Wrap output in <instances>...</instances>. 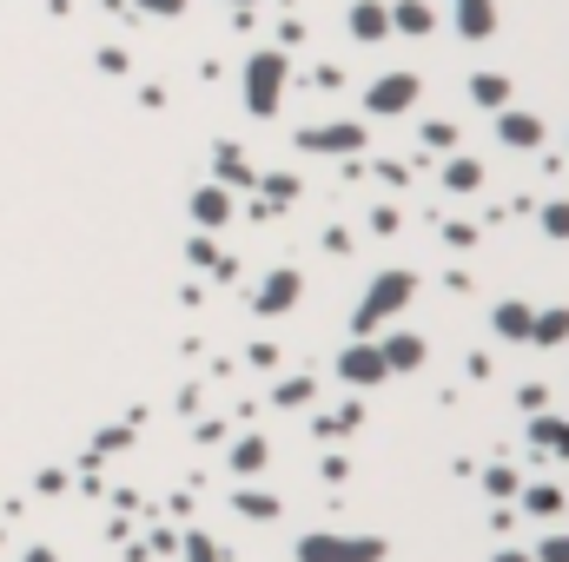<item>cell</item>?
Segmentation results:
<instances>
[{
	"mask_svg": "<svg viewBox=\"0 0 569 562\" xmlns=\"http://www.w3.org/2000/svg\"><path fill=\"white\" fill-rule=\"evenodd\" d=\"M517 503H523L530 516H543V523H549V516H562V503H569V497H562L556 484H523V497H517Z\"/></svg>",
	"mask_w": 569,
	"mask_h": 562,
	"instance_id": "e0dca14e",
	"label": "cell"
},
{
	"mask_svg": "<svg viewBox=\"0 0 569 562\" xmlns=\"http://www.w3.org/2000/svg\"><path fill=\"white\" fill-rule=\"evenodd\" d=\"M351 34H358V40H384V34H391V8L358 0V8H351Z\"/></svg>",
	"mask_w": 569,
	"mask_h": 562,
	"instance_id": "5bb4252c",
	"label": "cell"
},
{
	"mask_svg": "<svg viewBox=\"0 0 569 562\" xmlns=\"http://www.w3.org/2000/svg\"><path fill=\"white\" fill-rule=\"evenodd\" d=\"M265 463H272V444H265V437H238V444H232V470H238V476H259Z\"/></svg>",
	"mask_w": 569,
	"mask_h": 562,
	"instance_id": "9a60e30c",
	"label": "cell"
},
{
	"mask_svg": "<svg viewBox=\"0 0 569 562\" xmlns=\"http://www.w3.org/2000/svg\"><path fill=\"white\" fill-rule=\"evenodd\" d=\"M424 139H431V146H437V152H444V146H457V133H450V126H444V120H431V126H424Z\"/></svg>",
	"mask_w": 569,
	"mask_h": 562,
	"instance_id": "f1b7e54d",
	"label": "cell"
},
{
	"mask_svg": "<svg viewBox=\"0 0 569 562\" xmlns=\"http://www.w3.org/2000/svg\"><path fill=\"white\" fill-rule=\"evenodd\" d=\"M364 107H371L378 120H391V113H404V107H418V73H384L378 87L364 93Z\"/></svg>",
	"mask_w": 569,
	"mask_h": 562,
	"instance_id": "5b68a950",
	"label": "cell"
},
{
	"mask_svg": "<svg viewBox=\"0 0 569 562\" xmlns=\"http://www.w3.org/2000/svg\"><path fill=\"white\" fill-rule=\"evenodd\" d=\"M378 351H384V364H391V377H397V371H424V358H431V345H424L418 332H391V338H384Z\"/></svg>",
	"mask_w": 569,
	"mask_h": 562,
	"instance_id": "9c48e42d",
	"label": "cell"
},
{
	"mask_svg": "<svg viewBox=\"0 0 569 562\" xmlns=\"http://www.w3.org/2000/svg\"><path fill=\"white\" fill-rule=\"evenodd\" d=\"M444 186H450V192H477V186H483V166H477V159H450Z\"/></svg>",
	"mask_w": 569,
	"mask_h": 562,
	"instance_id": "7402d4cb",
	"label": "cell"
},
{
	"mask_svg": "<svg viewBox=\"0 0 569 562\" xmlns=\"http://www.w3.org/2000/svg\"><path fill=\"white\" fill-rule=\"evenodd\" d=\"M139 8H152V14H186V0H139Z\"/></svg>",
	"mask_w": 569,
	"mask_h": 562,
	"instance_id": "f546056e",
	"label": "cell"
},
{
	"mask_svg": "<svg viewBox=\"0 0 569 562\" xmlns=\"http://www.w3.org/2000/svg\"><path fill=\"white\" fill-rule=\"evenodd\" d=\"M517 404H523V411H530V417H536V411H543V404H549V390H543V384H523V390H517Z\"/></svg>",
	"mask_w": 569,
	"mask_h": 562,
	"instance_id": "83f0119b",
	"label": "cell"
},
{
	"mask_svg": "<svg viewBox=\"0 0 569 562\" xmlns=\"http://www.w3.org/2000/svg\"><path fill=\"white\" fill-rule=\"evenodd\" d=\"M491 332H497L504 345H530V332H536V304H523V298H504V304L491 311Z\"/></svg>",
	"mask_w": 569,
	"mask_h": 562,
	"instance_id": "52a82bcc",
	"label": "cell"
},
{
	"mask_svg": "<svg viewBox=\"0 0 569 562\" xmlns=\"http://www.w3.org/2000/svg\"><path fill=\"white\" fill-rule=\"evenodd\" d=\"M338 384H351V390H378V384H391L384 351H378L371 338H351V345L338 351Z\"/></svg>",
	"mask_w": 569,
	"mask_h": 562,
	"instance_id": "277c9868",
	"label": "cell"
},
{
	"mask_svg": "<svg viewBox=\"0 0 569 562\" xmlns=\"http://www.w3.org/2000/svg\"><path fill=\"white\" fill-rule=\"evenodd\" d=\"M279 100H285V53H252L246 60V107L252 113H279Z\"/></svg>",
	"mask_w": 569,
	"mask_h": 562,
	"instance_id": "3957f363",
	"label": "cell"
},
{
	"mask_svg": "<svg viewBox=\"0 0 569 562\" xmlns=\"http://www.w3.org/2000/svg\"><path fill=\"white\" fill-rule=\"evenodd\" d=\"M530 437H536L543 450H556V457H569V424H562V417H543V411H536V417H530Z\"/></svg>",
	"mask_w": 569,
	"mask_h": 562,
	"instance_id": "ffe728a7",
	"label": "cell"
},
{
	"mask_svg": "<svg viewBox=\"0 0 569 562\" xmlns=\"http://www.w3.org/2000/svg\"><path fill=\"white\" fill-rule=\"evenodd\" d=\"M232 510H238V516H252V523H279V516H285V503L265 497V490H232Z\"/></svg>",
	"mask_w": 569,
	"mask_h": 562,
	"instance_id": "4fadbf2b",
	"label": "cell"
},
{
	"mask_svg": "<svg viewBox=\"0 0 569 562\" xmlns=\"http://www.w3.org/2000/svg\"><path fill=\"white\" fill-rule=\"evenodd\" d=\"M272 404H285V411L311 404V377H279V390H272Z\"/></svg>",
	"mask_w": 569,
	"mask_h": 562,
	"instance_id": "cb8c5ba5",
	"label": "cell"
},
{
	"mask_svg": "<svg viewBox=\"0 0 569 562\" xmlns=\"http://www.w3.org/2000/svg\"><path fill=\"white\" fill-rule=\"evenodd\" d=\"M0 542H8V536H0Z\"/></svg>",
	"mask_w": 569,
	"mask_h": 562,
	"instance_id": "836d02e7",
	"label": "cell"
},
{
	"mask_svg": "<svg viewBox=\"0 0 569 562\" xmlns=\"http://www.w3.org/2000/svg\"><path fill=\"white\" fill-rule=\"evenodd\" d=\"M530 345H543V351L569 345V304H556V311H536V332H530Z\"/></svg>",
	"mask_w": 569,
	"mask_h": 562,
	"instance_id": "7c38bea8",
	"label": "cell"
},
{
	"mask_svg": "<svg viewBox=\"0 0 569 562\" xmlns=\"http://www.w3.org/2000/svg\"><path fill=\"white\" fill-rule=\"evenodd\" d=\"M384 536H345V529H311L298 536V562H384Z\"/></svg>",
	"mask_w": 569,
	"mask_h": 562,
	"instance_id": "7a4b0ae2",
	"label": "cell"
},
{
	"mask_svg": "<svg viewBox=\"0 0 569 562\" xmlns=\"http://www.w3.org/2000/svg\"><path fill=\"white\" fill-rule=\"evenodd\" d=\"M457 8V34L463 40H491L497 34V0H450Z\"/></svg>",
	"mask_w": 569,
	"mask_h": 562,
	"instance_id": "30bf717a",
	"label": "cell"
},
{
	"mask_svg": "<svg viewBox=\"0 0 569 562\" xmlns=\"http://www.w3.org/2000/svg\"><path fill=\"white\" fill-rule=\"evenodd\" d=\"M470 100L491 107V113H504V107H510V79H504V73H477V79H470Z\"/></svg>",
	"mask_w": 569,
	"mask_h": 562,
	"instance_id": "ac0fdd59",
	"label": "cell"
},
{
	"mask_svg": "<svg viewBox=\"0 0 569 562\" xmlns=\"http://www.w3.org/2000/svg\"><path fill=\"white\" fill-rule=\"evenodd\" d=\"M180 549H186V562H219V542H212L206 529H193V536H180Z\"/></svg>",
	"mask_w": 569,
	"mask_h": 562,
	"instance_id": "d4e9b609",
	"label": "cell"
},
{
	"mask_svg": "<svg viewBox=\"0 0 569 562\" xmlns=\"http://www.w3.org/2000/svg\"><path fill=\"white\" fill-rule=\"evenodd\" d=\"M543 232H549V238H569V199L543 205Z\"/></svg>",
	"mask_w": 569,
	"mask_h": 562,
	"instance_id": "484cf974",
	"label": "cell"
},
{
	"mask_svg": "<svg viewBox=\"0 0 569 562\" xmlns=\"http://www.w3.org/2000/svg\"><path fill=\"white\" fill-rule=\"evenodd\" d=\"M497 133H504V146H517V152H530V146H543V120L536 113H497Z\"/></svg>",
	"mask_w": 569,
	"mask_h": 562,
	"instance_id": "8fae6325",
	"label": "cell"
},
{
	"mask_svg": "<svg viewBox=\"0 0 569 562\" xmlns=\"http://www.w3.org/2000/svg\"><path fill=\"white\" fill-rule=\"evenodd\" d=\"M193 218L212 232V225H225V218H232V199H225L219 186H199V192H193Z\"/></svg>",
	"mask_w": 569,
	"mask_h": 562,
	"instance_id": "2e32d148",
	"label": "cell"
},
{
	"mask_svg": "<svg viewBox=\"0 0 569 562\" xmlns=\"http://www.w3.org/2000/svg\"><path fill=\"white\" fill-rule=\"evenodd\" d=\"M391 27H397V34H431L437 14L424 8V0H397V8H391Z\"/></svg>",
	"mask_w": 569,
	"mask_h": 562,
	"instance_id": "d6986e66",
	"label": "cell"
},
{
	"mask_svg": "<svg viewBox=\"0 0 569 562\" xmlns=\"http://www.w3.org/2000/svg\"><path fill=\"white\" fill-rule=\"evenodd\" d=\"M21 562H60V555H53V549H47V542H34V549H27V555H21Z\"/></svg>",
	"mask_w": 569,
	"mask_h": 562,
	"instance_id": "4dcf8cb0",
	"label": "cell"
},
{
	"mask_svg": "<svg viewBox=\"0 0 569 562\" xmlns=\"http://www.w3.org/2000/svg\"><path fill=\"white\" fill-rule=\"evenodd\" d=\"M238 8H246V0H238Z\"/></svg>",
	"mask_w": 569,
	"mask_h": 562,
	"instance_id": "d6a6232c",
	"label": "cell"
},
{
	"mask_svg": "<svg viewBox=\"0 0 569 562\" xmlns=\"http://www.w3.org/2000/svg\"><path fill=\"white\" fill-rule=\"evenodd\" d=\"M298 291H305V278H298V272L285 265V272H272V278H265V285L252 291V311H259V317H285V311L298 304Z\"/></svg>",
	"mask_w": 569,
	"mask_h": 562,
	"instance_id": "8992f818",
	"label": "cell"
},
{
	"mask_svg": "<svg viewBox=\"0 0 569 562\" xmlns=\"http://www.w3.org/2000/svg\"><path fill=\"white\" fill-rule=\"evenodd\" d=\"M411 298H418V272H378L371 291H364V304L351 311V332H358V338L384 332L391 317H404V304H411Z\"/></svg>",
	"mask_w": 569,
	"mask_h": 562,
	"instance_id": "6da1fadb",
	"label": "cell"
},
{
	"mask_svg": "<svg viewBox=\"0 0 569 562\" xmlns=\"http://www.w3.org/2000/svg\"><path fill=\"white\" fill-rule=\"evenodd\" d=\"M536 562H569V536H543L536 542Z\"/></svg>",
	"mask_w": 569,
	"mask_h": 562,
	"instance_id": "4316f807",
	"label": "cell"
},
{
	"mask_svg": "<svg viewBox=\"0 0 569 562\" xmlns=\"http://www.w3.org/2000/svg\"><path fill=\"white\" fill-rule=\"evenodd\" d=\"M483 490H491L497 503H510V497H523V476L510 463H491V470H483Z\"/></svg>",
	"mask_w": 569,
	"mask_h": 562,
	"instance_id": "44dd1931",
	"label": "cell"
},
{
	"mask_svg": "<svg viewBox=\"0 0 569 562\" xmlns=\"http://www.w3.org/2000/svg\"><path fill=\"white\" fill-rule=\"evenodd\" d=\"M358 424H364V404H345V411H332V417H318L311 430H318V437H345V430H358Z\"/></svg>",
	"mask_w": 569,
	"mask_h": 562,
	"instance_id": "603a6c76",
	"label": "cell"
},
{
	"mask_svg": "<svg viewBox=\"0 0 569 562\" xmlns=\"http://www.w3.org/2000/svg\"><path fill=\"white\" fill-rule=\"evenodd\" d=\"M491 562H536V555H523V549H497Z\"/></svg>",
	"mask_w": 569,
	"mask_h": 562,
	"instance_id": "1f68e13d",
	"label": "cell"
},
{
	"mask_svg": "<svg viewBox=\"0 0 569 562\" xmlns=\"http://www.w3.org/2000/svg\"><path fill=\"white\" fill-rule=\"evenodd\" d=\"M298 146H305V152H358V146H364V126H358V120H345V126H305Z\"/></svg>",
	"mask_w": 569,
	"mask_h": 562,
	"instance_id": "ba28073f",
	"label": "cell"
}]
</instances>
